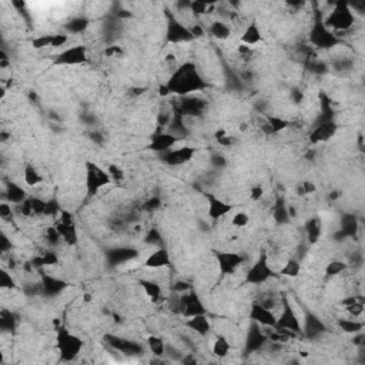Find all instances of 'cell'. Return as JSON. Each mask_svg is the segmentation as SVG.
Returning <instances> with one entry per match:
<instances>
[{
    "label": "cell",
    "instance_id": "1",
    "mask_svg": "<svg viewBox=\"0 0 365 365\" xmlns=\"http://www.w3.org/2000/svg\"><path fill=\"white\" fill-rule=\"evenodd\" d=\"M206 80H202L200 73L193 63H184L179 69L171 73V77L166 83L169 93L179 94V96H188L193 92H200L207 89Z\"/></svg>",
    "mask_w": 365,
    "mask_h": 365
},
{
    "label": "cell",
    "instance_id": "2",
    "mask_svg": "<svg viewBox=\"0 0 365 365\" xmlns=\"http://www.w3.org/2000/svg\"><path fill=\"white\" fill-rule=\"evenodd\" d=\"M355 23V16L352 13V9L345 2L335 3L333 12L324 20V24L331 30H348Z\"/></svg>",
    "mask_w": 365,
    "mask_h": 365
},
{
    "label": "cell",
    "instance_id": "3",
    "mask_svg": "<svg viewBox=\"0 0 365 365\" xmlns=\"http://www.w3.org/2000/svg\"><path fill=\"white\" fill-rule=\"evenodd\" d=\"M57 350L60 352V357L64 361H71L77 357L80 350L83 348V341L78 338L77 335L71 334L64 327L57 330Z\"/></svg>",
    "mask_w": 365,
    "mask_h": 365
},
{
    "label": "cell",
    "instance_id": "4",
    "mask_svg": "<svg viewBox=\"0 0 365 365\" xmlns=\"http://www.w3.org/2000/svg\"><path fill=\"white\" fill-rule=\"evenodd\" d=\"M310 42L319 49H331L340 43V39L337 37L334 31L330 30L324 24V20L321 19V16L317 15V17L314 19L312 29L310 31Z\"/></svg>",
    "mask_w": 365,
    "mask_h": 365
},
{
    "label": "cell",
    "instance_id": "5",
    "mask_svg": "<svg viewBox=\"0 0 365 365\" xmlns=\"http://www.w3.org/2000/svg\"><path fill=\"white\" fill-rule=\"evenodd\" d=\"M274 277H277V272L271 268L267 254L263 253L256 263L249 268V271L246 274V282L253 286H260Z\"/></svg>",
    "mask_w": 365,
    "mask_h": 365
},
{
    "label": "cell",
    "instance_id": "6",
    "mask_svg": "<svg viewBox=\"0 0 365 365\" xmlns=\"http://www.w3.org/2000/svg\"><path fill=\"white\" fill-rule=\"evenodd\" d=\"M111 183L109 173L104 171L97 164L87 161L86 163V188H87V194L96 195L99 193L101 187L107 186Z\"/></svg>",
    "mask_w": 365,
    "mask_h": 365
},
{
    "label": "cell",
    "instance_id": "7",
    "mask_svg": "<svg viewBox=\"0 0 365 365\" xmlns=\"http://www.w3.org/2000/svg\"><path fill=\"white\" fill-rule=\"evenodd\" d=\"M282 310H281L280 317H277V324L275 328L284 330L293 334H303V324L298 318V315L295 314L294 308L291 303L288 301L287 297L282 298Z\"/></svg>",
    "mask_w": 365,
    "mask_h": 365
},
{
    "label": "cell",
    "instance_id": "8",
    "mask_svg": "<svg viewBox=\"0 0 365 365\" xmlns=\"http://www.w3.org/2000/svg\"><path fill=\"white\" fill-rule=\"evenodd\" d=\"M166 40H167V43L179 45V43L191 42V40H194V37L187 26H184L180 20L171 16L169 19V23H167V29H166Z\"/></svg>",
    "mask_w": 365,
    "mask_h": 365
},
{
    "label": "cell",
    "instance_id": "9",
    "mask_svg": "<svg viewBox=\"0 0 365 365\" xmlns=\"http://www.w3.org/2000/svg\"><path fill=\"white\" fill-rule=\"evenodd\" d=\"M104 341H106V344L109 345L111 350L117 351V352H120L123 355L134 357V355L143 354V347H141L140 344L121 338V337H117V335H104Z\"/></svg>",
    "mask_w": 365,
    "mask_h": 365
},
{
    "label": "cell",
    "instance_id": "10",
    "mask_svg": "<svg viewBox=\"0 0 365 365\" xmlns=\"http://www.w3.org/2000/svg\"><path fill=\"white\" fill-rule=\"evenodd\" d=\"M216 261H217L218 270L223 275H231L237 271L244 263V258L238 253L233 251H218L216 253Z\"/></svg>",
    "mask_w": 365,
    "mask_h": 365
},
{
    "label": "cell",
    "instance_id": "11",
    "mask_svg": "<svg viewBox=\"0 0 365 365\" xmlns=\"http://www.w3.org/2000/svg\"><path fill=\"white\" fill-rule=\"evenodd\" d=\"M180 312L190 318L194 315H200V314H206V308L202 305L200 297L190 291V293H183L180 295Z\"/></svg>",
    "mask_w": 365,
    "mask_h": 365
},
{
    "label": "cell",
    "instance_id": "12",
    "mask_svg": "<svg viewBox=\"0 0 365 365\" xmlns=\"http://www.w3.org/2000/svg\"><path fill=\"white\" fill-rule=\"evenodd\" d=\"M87 60V49L82 45L69 47L59 56H56V64L60 66H74V64H82Z\"/></svg>",
    "mask_w": 365,
    "mask_h": 365
},
{
    "label": "cell",
    "instance_id": "13",
    "mask_svg": "<svg viewBox=\"0 0 365 365\" xmlns=\"http://www.w3.org/2000/svg\"><path fill=\"white\" fill-rule=\"evenodd\" d=\"M250 318L253 322H256L258 326L267 327V328H275L277 324V317L272 312V310L264 307L263 304L256 303L251 305V311H250Z\"/></svg>",
    "mask_w": 365,
    "mask_h": 365
},
{
    "label": "cell",
    "instance_id": "14",
    "mask_svg": "<svg viewBox=\"0 0 365 365\" xmlns=\"http://www.w3.org/2000/svg\"><path fill=\"white\" fill-rule=\"evenodd\" d=\"M267 342H268V335L263 333L261 326L251 322V327L246 337V354H253L256 351L261 350Z\"/></svg>",
    "mask_w": 365,
    "mask_h": 365
},
{
    "label": "cell",
    "instance_id": "15",
    "mask_svg": "<svg viewBox=\"0 0 365 365\" xmlns=\"http://www.w3.org/2000/svg\"><path fill=\"white\" fill-rule=\"evenodd\" d=\"M195 148L193 147H180L176 150H169L167 153L163 154V161L166 164H169L171 167H179L183 164H187L188 161H191V158L194 157Z\"/></svg>",
    "mask_w": 365,
    "mask_h": 365
},
{
    "label": "cell",
    "instance_id": "16",
    "mask_svg": "<svg viewBox=\"0 0 365 365\" xmlns=\"http://www.w3.org/2000/svg\"><path fill=\"white\" fill-rule=\"evenodd\" d=\"M183 116H201L202 111L206 109V101L198 99V97H191V96H184L177 106H174Z\"/></svg>",
    "mask_w": 365,
    "mask_h": 365
},
{
    "label": "cell",
    "instance_id": "17",
    "mask_svg": "<svg viewBox=\"0 0 365 365\" xmlns=\"http://www.w3.org/2000/svg\"><path fill=\"white\" fill-rule=\"evenodd\" d=\"M179 137L173 136L171 133L169 132H157L151 137V140L148 143V150L151 151H157V153H167L169 150H171V147L179 141Z\"/></svg>",
    "mask_w": 365,
    "mask_h": 365
},
{
    "label": "cell",
    "instance_id": "18",
    "mask_svg": "<svg viewBox=\"0 0 365 365\" xmlns=\"http://www.w3.org/2000/svg\"><path fill=\"white\" fill-rule=\"evenodd\" d=\"M337 129H338V126H337L334 120L315 125L310 134V141L312 144H317V143H324V141L330 140L331 137L335 136Z\"/></svg>",
    "mask_w": 365,
    "mask_h": 365
},
{
    "label": "cell",
    "instance_id": "19",
    "mask_svg": "<svg viewBox=\"0 0 365 365\" xmlns=\"http://www.w3.org/2000/svg\"><path fill=\"white\" fill-rule=\"evenodd\" d=\"M326 331V324L315 314H312V312H307L305 314V319H304L303 324V334L307 338H311V340L312 338H318L319 335L324 334Z\"/></svg>",
    "mask_w": 365,
    "mask_h": 365
},
{
    "label": "cell",
    "instance_id": "20",
    "mask_svg": "<svg viewBox=\"0 0 365 365\" xmlns=\"http://www.w3.org/2000/svg\"><path fill=\"white\" fill-rule=\"evenodd\" d=\"M206 198L209 201V216L213 220H218L227 216L230 211L233 210V206H230L228 202L223 201L221 198H218L217 195L211 194V193H206Z\"/></svg>",
    "mask_w": 365,
    "mask_h": 365
},
{
    "label": "cell",
    "instance_id": "21",
    "mask_svg": "<svg viewBox=\"0 0 365 365\" xmlns=\"http://www.w3.org/2000/svg\"><path fill=\"white\" fill-rule=\"evenodd\" d=\"M170 264V253L164 247H160L153 251L144 261V267H147V268H163V267H169Z\"/></svg>",
    "mask_w": 365,
    "mask_h": 365
},
{
    "label": "cell",
    "instance_id": "22",
    "mask_svg": "<svg viewBox=\"0 0 365 365\" xmlns=\"http://www.w3.org/2000/svg\"><path fill=\"white\" fill-rule=\"evenodd\" d=\"M169 133H171L173 136H176L179 139H186L187 136L190 134L188 129L184 125V116L177 109L173 110L170 123H169Z\"/></svg>",
    "mask_w": 365,
    "mask_h": 365
},
{
    "label": "cell",
    "instance_id": "23",
    "mask_svg": "<svg viewBox=\"0 0 365 365\" xmlns=\"http://www.w3.org/2000/svg\"><path fill=\"white\" fill-rule=\"evenodd\" d=\"M287 127H290V120H286L278 116H267L261 126L265 134H277V133L286 130Z\"/></svg>",
    "mask_w": 365,
    "mask_h": 365
},
{
    "label": "cell",
    "instance_id": "24",
    "mask_svg": "<svg viewBox=\"0 0 365 365\" xmlns=\"http://www.w3.org/2000/svg\"><path fill=\"white\" fill-rule=\"evenodd\" d=\"M187 328H190L191 331H194L195 334L198 335H207L210 333L211 326L209 318L206 317V314H200V315H194V317H190L187 319L186 322Z\"/></svg>",
    "mask_w": 365,
    "mask_h": 365
},
{
    "label": "cell",
    "instance_id": "25",
    "mask_svg": "<svg viewBox=\"0 0 365 365\" xmlns=\"http://www.w3.org/2000/svg\"><path fill=\"white\" fill-rule=\"evenodd\" d=\"M67 287V284L60 278L52 277L49 274H45L42 278V290L47 295H57L62 293L64 288Z\"/></svg>",
    "mask_w": 365,
    "mask_h": 365
},
{
    "label": "cell",
    "instance_id": "26",
    "mask_svg": "<svg viewBox=\"0 0 365 365\" xmlns=\"http://www.w3.org/2000/svg\"><path fill=\"white\" fill-rule=\"evenodd\" d=\"M272 217L277 224H287L290 221V207H287V202L282 197H277L272 204Z\"/></svg>",
    "mask_w": 365,
    "mask_h": 365
},
{
    "label": "cell",
    "instance_id": "27",
    "mask_svg": "<svg viewBox=\"0 0 365 365\" xmlns=\"http://www.w3.org/2000/svg\"><path fill=\"white\" fill-rule=\"evenodd\" d=\"M109 263L110 264H123L126 261H130L137 257V251L133 249H114L109 251Z\"/></svg>",
    "mask_w": 365,
    "mask_h": 365
},
{
    "label": "cell",
    "instance_id": "28",
    "mask_svg": "<svg viewBox=\"0 0 365 365\" xmlns=\"http://www.w3.org/2000/svg\"><path fill=\"white\" fill-rule=\"evenodd\" d=\"M261 40H263V34H261V31L258 29V26H257L256 22L250 23L249 26L246 27V30L242 33V36H241V42H242L244 45H249L250 47L253 46V45L260 43Z\"/></svg>",
    "mask_w": 365,
    "mask_h": 365
},
{
    "label": "cell",
    "instance_id": "29",
    "mask_svg": "<svg viewBox=\"0 0 365 365\" xmlns=\"http://www.w3.org/2000/svg\"><path fill=\"white\" fill-rule=\"evenodd\" d=\"M56 228L59 230V233L62 235V238L69 246H76L77 244V230H76V225L74 224H63V223H57Z\"/></svg>",
    "mask_w": 365,
    "mask_h": 365
},
{
    "label": "cell",
    "instance_id": "30",
    "mask_svg": "<svg viewBox=\"0 0 365 365\" xmlns=\"http://www.w3.org/2000/svg\"><path fill=\"white\" fill-rule=\"evenodd\" d=\"M6 198L10 202H15V204H22L26 200V191H24L23 187H20L19 184H16L13 181L8 183L6 187Z\"/></svg>",
    "mask_w": 365,
    "mask_h": 365
},
{
    "label": "cell",
    "instance_id": "31",
    "mask_svg": "<svg viewBox=\"0 0 365 365\" xmlns=\"http://www.w3.org/2000/svg\"><path fill=\"white\" fill-rule=\"evenodd\" d=\"M305 234L310 242H317L321 237V220L318 217H312L305 224Z\"/></svg>",
    "mask_w": 365,
    "mask_h": 365
},
{
    "label": "cell",
    "instance_id": "32",
    "mask_svg": "<svg viewBox=\"0 0 365 365\" xmlns=\"http://www.w3.org/2000/svg\"><path fill=\"white\" fill-rule=\"evenodd\" d=\"M140 284L144 290V293L147 294V297L153 303H158L161 300V287L157 282L150 280H141Z\"/></svg>",
    "mask_w": 365,
    "mask_h": 365
},
{
    "label": "cell",
    "instance_id": "33",
    "mask_svg": "<svg viewBox=\"0 0 365 365\" xmlns=\"http://www.w3.org/2000/svg\"><path fill=\"white\" fill-rule=\"evenodd\" d=\"M23 179L24 183L30 187L37 186V184H40V183L43 181V177L40 176L39 171L36 170L34 166H31V164H26V166H24Z\"/></svg>",
    "mask_w": 365,
    "mask_h": 365
},
{
    "label": "cell",
    "instance_id": "34",
    "mask_svg": "<svg viewBox=\"0 0 365 365\" xmlns=\"http://www.w3.org/2000/svg\"><path fill=\"white\" fill-rule=\"evenodd\" d=\"M210 33L213 37H216L218 40H225L230 37L231 34V30L230 27L224 23V22H220V20H216L213 22L210 26Z\"/></svg>",
    "mask_w": 365,
    "mask_h": 365
},
{
    "label": "cell",
    "instance_id": "35",
    "mask_svg": "<svg viewBox=\"0 0 365 365\" xmlns=\"http://www.w3.org/2000/svg\"><path fill=\"white\" fill-rule=\"evenodd\" d=\"M301 272V263L298 258H290L286 265L281 268L280 274L284 275V277H290V278H294V277H298Z\"/></svg>",
    "mask_w": 365,
    "mask_h": 365
},
{
    "label": "cell",
    "instance_id": "36",
    "mask_svg": "<svg viewBox=\"0 0 365 365\" xmlns=\"http://www.w3.org/2000/svg\"><path fill=\"white\" fill-rule=\"evenodd\" d=\"M358 230L357 218L354 216H345L342 217L341 221V234L347 235V237H355Z\"/></svg>",
    "mask_w": 365,
    "mask_h": 365
},
{
    "label": "cell",
    "instance_id": "37",
    "mask_svg": "<svg viewBox=\"0 0 365 365\" xmlns=\"http://www.w3.org/2000/svg\"><path fill=\"white\" fill-rule=\"evenodd\" d=\"M342 304L345 305L347 311L354 314V315H359L364 310V298L362 297H350V298L344 300Z\"/></svg>",
    "mask_w": 365,
    "mask_h": 365
},
{
    "label": "cell",
    "instance_id": "38",
    "mask_svg": "<svg viewBox=\"0 0 365 365\" xmlns=\"http://www.w3.org/2000/svg\"><path fill=\"white\" fill-rule=\"evenodd\" d=\"M230 352V342L227 341V338L223 335H218L216 338V341L213 344V354L217 355V357L223 358L225 355H228Z\"/></svg>",
    "mask_w": 365,
    "mask_h": 365
},
{
    "label": "cell",
    "instance_id": "39",
    "mask_svg": "<svg viewBox=\"0 0 365 365\" xmlns=\"http://www.w3.org/2000/svg\"><path fill=\"white\" fill-rule=\"evenodd\" d=\"M338 326L344 333H348V334H357L359 331H362V328H364V324L357 321V319H340Z\"/></svg>",
    "mask_w": 365,
    "mask_h": 365
},
{
    "label": "cell",
    "instance_id": "40",
    "mask_svg": "<svg viewBox=\"0 0 365 365\" xmlns=\"http://www.w3.org/2000/svg\"><path fill=\"white\" fill-rule=\"evenodd\" d=\"M147 345L150 351L157 355V357H161L166 354V344L161 338H158V337H154V335H151V337H148L147 340Z\"/></svg>",
    "mask_w": 365,
    "mask_h": 365
},
{
    "label": "cell",
    "instance_id": "41",
    "mask_svg": "<svg viewBox=\"0 0 365 365\" xmlns=\"http://www.w3.org/2000/svg\"><path fill=\"white\" fill-rule=\"evenodd\" d=\"M89 26V19L87 17H74L71 19L69 23L66 24V29L70 31V33H82L85 31Z\"/></svg>",
    "mask_w": 365,
    "mask_h": 365
},
{
    "label": "cell",
    "instance_id": "42",
    "mask_svg": "<svg viewBox=\"0 0 365 365\" xmlns=\"http://www.w3.org/2000/svg\"><path fill=\"white\" fill-rule=\"evenodd\" d=\"M16 326L15 315L8 310H3L0 312V328L3 331H13Z\"/></svg>",
    "mask_w": 365,
    "mask_h": 365
},
{
    "label": "cell",
    "instance_id": "43",
    "mask_svg": "<svg viewBox=\"0 0 365 365\" xmlns=\"http://www.w3.org/2000/svg\"><path fill=\"white\" fill-rule=\"evenodd\" d=\"M345 270H347V263L340 261V260H334V261L328 263V265L326 267V274L328 277H335Z\"/></svg>",
    "mask_w": 365,
    "mask_h": 365
},
{
    "label": "cell",
    "instance_id": "44",
    "mask_svg": "<svg viewBox=\"0 0 365 365\" xmlns=\"http://www.w3.org/2000/svg\"><path fill=\"white\" fill-rule=\"evenodd\" d=\"M213 5L207 3V2H201V0H195L190 3V12H193V15L201 16L209 13V10H211Z\"/></svg>",
    "mask_w": 365,
    "mask_h": 365
},
{
    "label": "cell",
    "instance_id": "45",
    "mask_svg": "<svg viewBox=\"0 0 365 365\" xmlns=\"http://www.w3.org/2000/svg\"><path fill=\"white\" fill-rule=\"evenodd\" d=\"M46 202L45 200H40L37 197H31L30 206H31V216H45V210H46Z\"/></svg>",
    "mask_w": 365,
    "mask_h": 365
},
{
    "label": "cell",
    "instance_id": "46",
    "mask_svg": "<svg viewBox=\"0 0 365 365\" xmlns=\"http://www.w3.org/2000/svg\"><path fill=\"white\" fill-rule=\"evenodd\" d=\"M45 238L46 241L50 244V246H56V244H59V241L62 240V235L59 233V230L55 227H49L46 230V233H45Z\"/></svg>",
    "mask_w": 365,
    "mask_h": 365
},
{
    "label": "cell",
    "instance_id": "47",
    "mask_svg": "<svg viewBox=\"0 0 365 365\" xmlns=\"http://www.w3.org/2000/svg\"><path fill=\"white\" fill-rule=\"evenodd\" d=\"M216 140L220 146H223V147H230V146H233L234 143V139L228 134V133L225 132V130H218L216 133Z\"/></svg>",
    "mask_w": 365,
    "mask_h": 365
},
{
    "label": "cell",
    "instance_id": "48",
    "mask_svg": "<svg viewBox=\"0 0 365 365\" xmlns=\"http://www.w3.org/2000/svg\"><path fill=\"white\" fill-rule=\"evenodd\" d=\"M107 173H109L111 181H114V183H120V181L125 180V173H123V170L120 167H117L116 164L109 166V171Z\"/></svg>",
    "mask_w": 365,
    "mask_h": 365
},
{
    "label": "cell",
    "instance_id": "49",
    "mask_svg": "<svg viewBox=\"0 0 365 365\" xmlns=\"http://www.w3.org/2000/svg\"><path fill=\"white\" fill-rule=\"evenodd\" d=\"M0 287L9 288V290L16 287L15 280L12 278V275H10L6 270H2V271H0Z\"/></svg>",
    "mask_w": 365,
    "mask_h": 365
},
{
    "label": "cell",
    "instance_id": "50",
    "mask_svg": "<svg viewBox=\"0 0 365 365\" xmlns=\"http://www.w3.org/2000/svg\"><path fill=\"white\" fill-rule=\"evenodd\" d=\"M249 221H250L249 214H247V213H242V211L237 213V214H234L233 220H231V223H233L234 227H238V228L246 227V225L249 224Z\"/></svg>",
    "mask_w": 365,
    "mask_h": 365
},
{
    "label": "cell",
    "instance_id": "51",
    "mask_svg": "<svg viewBox=\"0 0 365 365\" xmlns=\"http://www.w3.org/2000/svg\"><path fill=\"white\" fill-rule=\"evenodd\" d=\"M52 37H53V34H43V36L33 40L31 45L34 49H43V47L52 46Z\"/></svg>",
    "mask_w": 365,
    "mask_h": 365
},
{
    "label": "cell",
    "instance_id": "52",
    "mask_svg": "<svg viewBox=\"0 0 365 365\" xmlns=\"http://www.w3.org/2000/svg\"><path fill=\"white\" fill-rule=\"evenodd\" d=\"M57 213H62L60 211V206H59V202L57 200H49L46 202V210H45V216H49V217H52V216H56Z\"/></svg>",
    "mask_w": 365,
    "mask_h": 365
},
{
    "label": "cell",
    "instance_id": "53",
    "mask_svg": "<svg viewBox=\"0 0 365 365\" xmlns=\"http://www.w3.org/2000/svg\"><path fill=\"white\" fill-rule=\"evenodd\" d=\"M146 242L158 246L161 242V234H160V231L155 230V228H151L147 233V235H146Z\"/></svg>",
    "mask_w": 365,
    "mask_h": 365
},
{
    "label": "cell",
    "instance_id": "54",
    "mask_svg": "<svg viewBox=\"0 0 365 365\" xmlns=\"http://www.w3.org/2000/svg\"><path fill=\"white\" fill-rule=\"evenodd\" d=\"M160 206H161V200L158 197H151V198H148L147 201L144 202V209L147 211L157 210Z\"/></svg>",
    "mask_w": 365,
    "mask_h": 365
},
{
    "label": "cell",
    "instance_id": "55",
    "mask_svg": "<svg viewBox=\"0 0 365 365\" xmlns=\"http://www.w3.org/2000/svg\"><path fill=\"white\" fill-rule=\"evenodd\" d=\"M315 186L311 183V181H304L301 186L298 187V191L301 193L300 195H304V194H312V193H315Z\"/></svg>",
    "mask_w": 365,
    "mask_h": 365
},
{
    "label": "cell",
    "instance_id": "56",
    "mask_svg": "<svg viewBox=\"0 0 365 365\" xmlns=\"http://www.w3.org/2000/svg\"><path fill=\"white\" fill-rule=\"evenodd\" d=\"M69 40V36L66 34H53L52 37V47H60L64 46Z\"/></svg>",
    "mask_w": 365,
    "mask_h": 365
},
{
    "label": "cell",
    "instance_id": "57",
    "mask_svg": "<svg viewBox=\"0 0 365 365\" xmlns=\"http://www.w3.org/2000/svg\"><path fill=\"white\" fill-rule=\"evenodd\" d=\"M251 200L253 201H260L261 198H263V195H264V190H263V187L261 186H254L251 187Z\"/></svg>",
    "mask_w": 365,
    "mask_h": 365
},
{
    "label": "cell",
    "instance_id": "58",
    "mask_svg": "<svg viewBox=\"0 0 365 365\" xmlns=\"http://www.w3.org/2000/svg\"><path fill=\"white\" fill-rule=\"evenodd\" d=\"M238 53H240L241 57H242V59H246V60L251 59V57H253V55H254V52L251 50V47L244 46V45L238 47Z\"/></svg>",
    "mask_w": 365,
    "mask_h": 365
},
{
    "label": "cell",
    "instance_id": "59",
    "mask_svg": "<svg viewBox=\"0 0 365 365\" xmlns=\"http://www.w3.org/2000/svg\"><path fill=\"white\" fill-rule=\"evenodd\" d=\"M10 250H12V242H10L8 237L3 234L2 238H0V251H2V253H8Z\"/></svg>",
    "mask_w": 365,
    "mask_h": 365
},
{
    "label": "cell",
    "instance_id": "60",
    "mask_svg": "<svg viewBox=\"0 0 365 365\" xmlns=\"http://www.w3.org/2000/svg\"><path fill=\"white\" fill-rule=\"evenodd\" d=\"M104 53L109 56V57L116 55H123V49L118 46H109L106 50H104Z\"/></svg>",
    "mask_w": 365,
    "mask_h": 365
},
{
    "label": "cell",
    "instance_id": "61",
    "mask_svg": "<svg viewBox=\"0 0 365 365\" xmlns=\"http://www.w3.org/2000/svg\"><path fill=\"white\" fill-rule=\"evenodd\" d=\"M0 216L3 218H9L12 217V207L6 204V202H3L2 206H0Z\"/></svg>",
    "mask_w": 365,
    "mask_h": 365
},
{
    "label": "cell",
    "instance_id": "62",
    "mask_svg": "<svg viewBox=\"0 0 365 365\" xmlns=\"http://www.w3.org/2000/svg\"><path fill=\"white\" fill-rule=\"evenodd\" d=\"M190 290V286L184 282V281H179V282H176V286H174V291H177L180 294H183V293H187Z\"/></svg>",
    "mask_w": 365,
    "mask_h": 365
},
{
    "label": "cell",
    "instance_id": "63",
    "mask_svg": "<svg viewBox=\"0 0 365 365\" xmlns=\"http://www.w3.org/2000/svg\"><path fill=\"white\" fill-rule=\"evenodd\" d=\"M190 31H191V34H193V37H194V39H197V37H201L202 34H204V29H202L201 26H198V24H194V27H191Z\"/></svg>",
    "mask_w": 365,
    "mask_h": 365
},
{
    "label": "cell",
    "instance_id": "64",
    "mask_svg": "<svg viewBox=\"0 0 365 365\" xmlns=\"http://www.w3.org/2000/svg\"><path fill=\"white\" fill-rule=\"evenodd\" d=\"M213 164H214V166H221V167H223V166H225V160L223 157H220V155H216V157L213 158Z\"/></svg>",
    "mask_w": 365,
    "mask_h": 365
}]
</instances>
